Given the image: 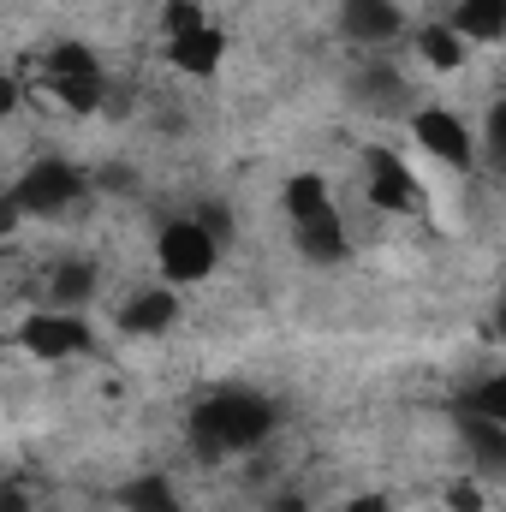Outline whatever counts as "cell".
Returning <instances> with one entry per match:
<instances>
[{"instance_id":"cell-1","label":"cell","mask_w":506,"mask_h":512,"mask_svg":"<svg viewBox=\"0 0 506 512\" xmlns=\"http://www.w3.org/2000/svg\"><path fill=\"white\" fill-rule=\"evenodd\" d=\"M274 429V405L251 393V387H227V393H209L197 411H191V435L209 459L221 453H251L256 441H268Z\"/></svg>"},{"instance_id":"cell-2","label":"cell","mask_w":506,"mask_h":512,"mask_svg":"<svg viewBox=\"0 0 506 512\" xmlns=\"http://www.w3.org/2000/svg\"><path fill=\"white\" fill-rule=\"evenodd\" d=\"M215 262H221V233H215L203 215H179V221L161 227V239H155V268H161L167 286H197V280L215 274Z\"/></svg>"},{"instance_id":"cell-3","label":"cell","mask_w":506,"mask_h":512,"mask_svg":"<svg viewBox=\"0 0 506 512\" xmlns=\"http://www.w3.org/2000/svg\"><path fill=\"white\" fill-rule=\"evenodd\" d=\"M42 78H48V96H54L66 114H96L102 96H108L102 60H96L84 42H54L48 60H42Z\"/></svg>"},{"instance_id":"cell-4","label":"cell","mask_w":506,"mask_h":512,"mask_svg":"<svg viewBox=\"0 0 506 512\" xmlns=\"http://www.w3.org/2000/svg\"><path fill=\"white\" fill-rule=\"evenodd\" d=\"M84 185H90V179H84L72 161L48 155V161H36V167L12 185L6 209H12V221H18V215H66V209L84 197Z\"/></svg>"},{"instance_id":"cell-5","label":"cell","mask_w":506,"mask_h":512,"mask_svg":"<svg viewBox=\"0 0 506 512\" xmlns=\"http://www.w3.org/2000/svg\"><path fill=\"white\" fill-rule=\"evenodd\" d=\"M18 346H24L30 358L60 364V358L90 352V322H84L78 310H48V304H36V310L18 322Z\"/></svg>"},{"instance_id":"cell-6","label":"cell","mask_w":506,"mask_h":512,"mask_svg":"<svg viewBox=\"0 0 506 512\" xmlns=\"http://www.w3.org/2000/svg\"><path fill=\"white\" fill-rule=\"evenodd\" d=\"M411 137H417V149H423L429 161H441V167H471V161H477V137H471V126H465L453 108H417V114H411Z\"/></svg>"},{"instance_id":"cell-7","label":"cell","mask_w":506,"mask_h":512,"mask_svg":"<svg viewBox=\"0 0 506 512\" xmlns=\"http://www.w3.org/2000/svg\"><path fill=\"white\" fill-rule=\"evenodd\" d=\"M364 185H370V203L376 209H393V215H411L417 209V179H411V167L393 149H370L364 155Z\"/></svg>"},{"instance_id":"cell-8","label":"cell","mask_w":506,"mask_h":512,"mask_svg":"<svg viewBox=\"0 0 506 512\" xmlns=\"http://www.w3.org/2000/svg\"><path fill=\"white\" fill-rule=\"evenodd\" d=\"M340 30L358 48H381L405 30V12H399V0H340Z\"/></svg>"},{"instance_id":"cell-9","label":"cell","mask_w":506,"mask_h":512,"mask_svg":"<svg viewBox=\"0 0 506 512\" xmlns=\"http://www.w3.org/2000/svg\"><path fill=\"white\" fill-rule=\"evenodd\" d=\"M167 60H173L179 72H191V78H215L221 60H227V30L197 24V30H185V36H167Z\"/></svg>"},{"instance_id":"cell-10","label":"cell","mask_w":506,"mask_h":512,"mask_svg":"<svg viewBox=\"0 0 506 512\" xmlns=\"http://www.w3.org/2000/svg\"><path fill=\"white\" fill-rule=\"evenodd\" d=\"M173 322H179V292L173 286H137L126 304H120V328L126 334H143V340L149 334H167Z\"/></svg>"},{"instance_id":"cell-11","label":"cell","mask_w":506,"mask_h":512,"mask_svg":"<svg viewBox=\"0 0 506 512\" xmlns=\"http://www.w3.org/2000/svg\"><path fill=\"white\" fill-rule=\"evenodd\" d=\"M96 262H84V256H66V262H54L48 268V286H42V304L48 310H84L90 298H96Z\"/></svg>"},{"instance_id":"cell-12","label":"cell","mask_w":506,"mask_h":512,"mask_svg":"<svg viewBox=\"0 0 506 512\" xmlns=\"http://www.w3.org/2000/svg\"><path fill=\"white\" fill-rule=\"evenodd\" d=\"M280 203H286V221H292V227H310V221H322V215H340L322 173H292L286 191H280Z\"/></svg>"},{"instance_id":"cell-13","label":"cell","mask_w":506,"mask_h":512,"mask_svg":"<svg viewBox=\"0 0 506 512\" xmlns=\"http://www.w3.org/2000/svg\"><path fill=\"white\" fill-rule=\"evenodd\" d=\"M417 54H423V66H429V72H459V66H465V54H471V42H465L447 18H435V24H423V30H417Z\"/></svg>"},{"instance_id":"cell-14","label":"cell","mask_w":506,"mask_h":512,"mask_svg":"<svg viewBox=\"0 0 506 512\" xmlns=\"http://www.w3.org/2000/svg\"><path fill=\"white\" fill-rule=\"evenodd\" d=\"M447 24L465 36V42H501L506 36V0H459L447 12Z\"/></svg>"},{"instance_id":"cell-15","label":"cell","mask_w":506,"mask_h":512,"mask_svg":"<svg viewBox=\"0 0 506 512\" xmlns=\"http://www.w3.org/2000/svg\"><path fill=\"white\" fill-rule=\"evenodd\" d=\"M459 435H465V453L477 471H506V429L501 423H483V417H465L459 411Z\"/></svg>"},{"instance_id":"cell-16","label":"cell","mask_w":506,"mask_h":512,"mask_svg":"<svg viewBox=\"0 0 506 512\" xmlns=\"http://www.w3.org/2000/svg\"><path fill=\"white\" fill-rule=\"evenodd\" d=\"M292 233H298V251L310 256V262H340V256L352 251V239H346V221H340V215H322V221L292 227Z\"/></svg>"},{"instance_id":"cell-17","label":"cell","mask_w":506,"mask_h":512,"mask_svg":"<svg viewBox=\"0 0 506 512\" xmlns=\"http://www.w3.org/2000/svg\"><path fill=\"white\" fill-rule=\"evenodd\" d=\"M120 507L126 512H185V501L173 495L167 477H131L126 489H120Z\"/></svg>"},{"instance_id":"cell-18","label":"cell","mask_w":506,"mask_h":512,"mask_svg":"<svg viewBox=\"0 0 506 512\" xmlns=\"http://www.w3.org/2000/svg\"><path fill=\"white\" fill-rule=\"evenodd\" d=\"M459 411H465V417H483V423H501V429H506V370L483 376V382L459 399Z\"/></svg>"},{"instance_id":"cell-19","label":"cell","mask_w":506,"mask_h":512,"mask_svg":"<svg viewBox=\"0 0 506 512\" xmlns=\"http://www.w3.org/2000/svg\"><path fill=\"white\" fill-rule=\"evenodd\" d=\"M364 96H370V102H405V78H399L393 66H370V72H364Z\"/></svg>"},{"instance_id":"cell-20","label":"cell","mask_w":506,"mask_h":512,"mask_svg":"<svg viewBox=\"0 0 506 512\" xmlns=\"http://www.w3.org/2000/svg\"><path fill=\"white\" fill-rule=\"evenodd\" d=\"M197 24H209L203 0H167V36H185V30H197Z\"/></svg>"},{"instance_id":"cell-21","label":"cell","mask_w":506,"mask_h":512,"mask_svg":"<svg viewBox=\"0 0 506 512\" xmlns=\"http://www.w3.org/2000/svg\"><path fill=\"white\" fill-rule=\"evenodd\" d=\"M447 507H453V512H483V489L465 477V483H453V489H447Z\"/></svg>"},{"instance_id":"cell-22","label":"cell","mask_w":506,"mask_h":512,"mask_svg":"<svg viewBox=\"0 0 506 512\" xmlns=\"http://www.w3.org/2000/svg\"><path fill=\"white\" fill-rule=\"evenodd\" d=\"M489 149H495V155H506V96L489 108Z\"/></svg>"},{"instance_id":"cell-23","label":"cell","mask_w":506,"mask_h":512,"mask_svg":"<svg viewBox=\"0 0 506 512\" xmlns=\"http://www.w3.org/2000/svg\"><path fill=\"white\" fill-rule=\"evenodd\" d=\"M346 512H393V507H387V495H352Z\"/></svg>"},{"instance_id":"cell-24","label":"cell","mask_w":506,"mask_h":512,"mask_svg":"<svg viewBox=\"0 0 506 512\" xmlns=\"http://www.w3.org/2000/svg\"><path fill=\"white\" fill-rule=\"evenodd\" d=\"M268 512H310V507H304V495H280Z\"/></svg>"},{"instance_id":"cell-25","label":"cell","mask_w":506,"mask_h":512,"mask_svg":"<svg viewBox=\"0 0 506 512\" xmlns=\"http://www.w3.org/2000/svg\"><path fill=\"white\" fill-rule=\"evenodd\" d=\"M495 328H501V340H506V298H501V310H495Z\"/></svg>"}]
</instances>
